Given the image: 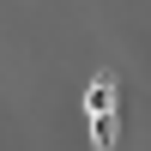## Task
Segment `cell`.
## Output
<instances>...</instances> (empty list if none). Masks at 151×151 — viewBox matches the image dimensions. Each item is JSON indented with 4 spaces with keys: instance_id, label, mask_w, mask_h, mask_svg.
Instances as JSON below:
<instances>
[{
    "instance_id": "cell-1",
    "label": "cell",
    "mask_w": 151,
    "mask_h": 151,
    "mask_svg": "<svg viewBox=\"0 0 151 151\" xmlns=\"http://www.w3.org/2000/svg\"><path fill=\"white\" fill-rule=\"evenodd\" d=\"M115 73H97L91 85H85V115H115Z\"/></svg>"
},
{
    "instance_id": "cell-2",
    "label": "cell",
    "mask_w": 151,
    "mask_h": 151,
    "mask_svg": "<svg viewBox=\"0 0 151 151\" xmlns=\"http://www.w3.org/2000/svg\"><path fill=\"white\" fill-rule=\"evenodd\" d=\"M115 139H121V121L115 115H91V145L97 151H115Z\"/></svg>"
}]
</instances>
